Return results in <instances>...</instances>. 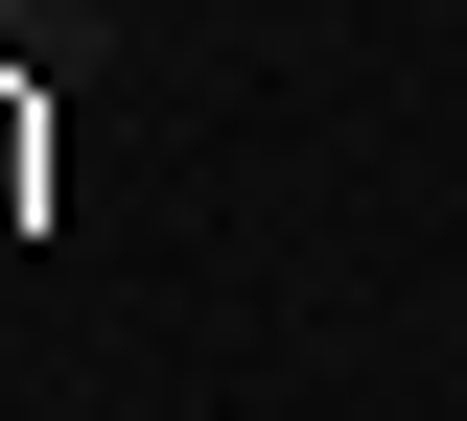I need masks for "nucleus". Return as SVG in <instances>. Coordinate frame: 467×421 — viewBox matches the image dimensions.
Here are the masks:
<instances>
[{
  "label": "nucleus",
  "instance_id": "nucleus-1",
  "mask_svg": "<svg viewBox=\"0 0 467 421\" xmlns=\"http://www.w3.org/2000/svg\"><path fill=\"white\" fill-rule=\"evenodd\" d=\"M0 24H47V0H0Z\"/></svg>",
  "mask_w": 467,
  "mask_h": 421
}]
</instances>
